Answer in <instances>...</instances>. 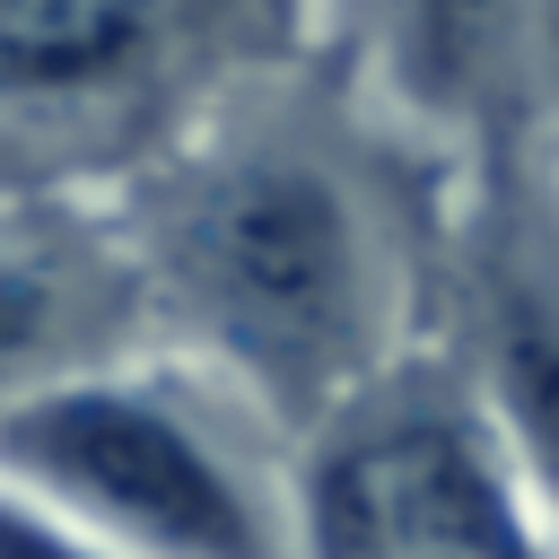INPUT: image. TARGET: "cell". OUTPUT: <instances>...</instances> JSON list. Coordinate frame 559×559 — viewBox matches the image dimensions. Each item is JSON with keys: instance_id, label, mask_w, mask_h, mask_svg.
<instances>
[{"instance_id": "8992f818", "label": "cell", "mask_w": 559, "mask_h": 559, "mask_svg": "<svg viewBox=\"0 0 559 559\" xmlns=\"http://www.w3.org/2000/svg\"><path fill=\"white\" fill-rule=\"evenodd\" d=\"M157 358L140 262L105 201L0 210V411Z\"/></svg>"}, {"instance_id": "3957f363", "label": "cell", "mask_w": 559, "mask_h": 559, "mask_svg": "<svg viewBox=\"0 0 559 559\" xmlns=\"http://www.w3.org/2000/svg\"><path fill=\"white\" fill-rule=\"evenodd\" d=\"M306 26L297 0H0V210L131 192Z\"/></svg>"}, {"instance_id": "277c9868", "label": "cell", "mask_w": 559, "mask_h": 559, "mask_svg": "<svg viewBox=\"0 0 559 559\" xmlns=\"http://www.w3.org/2000/svg\"><path fill=\"white\" fill-rule=\"evenodd\" d=\"M210 376L148 358L0 411V489L96 542L105 559H297L280 480L236 437Z\"/></svg>"}, {"instance_id": "ba28073f", "label": "cell", "mask_w": 559, "mask_h": 559, "mask_svg": "<svg viewBox=\"0 0 559 559\" xmlns=\"http://www.w3.org/2000/svg\"><path fill=\"white\" fill-rule=\"evenodd\" d=\"M550 35H559V9H550Z\"/></svg>"}, {"instance_id": "5b68a950", "label": "cell", "mask_w": 559, "mask_h": 559, "mask_svg": "<svg viewBox=\"0 0 559 559\" xmlns=\"http://www.w3.org/2000/svg\"><path fill=\"white\" fill-rule=\"evenodd\" d=\"M297 559H550L542 498L445 349H411L288 445Z\"/></svg>"}, {"instance_id": "7a4b0ae2", "label": "cell", "mask_w": 559, "mask_h": 559, "mask_svg": "<svg viewBox=\"0 0 559 559\" xmlns=\"http://www.w3.org/2000/svg\"><path fill=\"white\" fill-rule=\"evenodd\" d=\"M376 61L454 148L428 349L480 393L559 524V35L550 9H367Z\"/></svg>"}, {"instance_id": "52a82bcc", "label": "cell", "mask_w": 559, "mask_h": 559, "mask_svg": "<svg viewBox=\"0 0 559 559\" xmlns=\"http://www.w3.org/2000/svg\"><path fill=\"white\" fill-rule=\"evenodd\" d=\"M0 559H105V550L79 542L70 524H52L44 507H26V498L0 489Z\"/></svg>"}, {"instance_id": "6da1fadb", "label": "cell", "mask_w": 559, "mask_h": 559, "mask_svg": "<svg viewBox=\"0 0 559 559\" xmlns=\"http://www.w3.org/2000/svg\"><path fill=\"white\" fill-rule=\"evenodd\" d=\"M157 358L210 376L280 454L358 384L428 349L454 148L376 61V17H323L227 87L175 157L105 201Z\"/></svg>"}]
</instances>
